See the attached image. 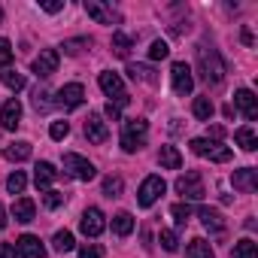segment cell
<instances>
[{"label": "cell", "instance_id": "1", "mask_svg": "<svg viewBox=\"0 0 258 258\" xmlns=\"http://www.w3.org/2000/svg\"><path fill=\"white\" fill-rule=\"evenodd\" d=\"M198 70H201V76H204L207 85H222L225 82V73H228V64L222 61L219 49L198 46Z\"/></svg>", "mask_w": 258, "mask_h": 258}, {"label": "cell", "instance_id": "2", "mask_svg": "<svg viewBox=\"0 0 258 258\" xmlns=\"http://www.w3.org/2000/svg\"><path fill=\"white\" fill-rule=\"evenodd\" d=\"M146 134H149V121L146 118H127L121 127V149L124 152H137L140 146H146Z\"/></svg>", "mask_w": 258, "mask_h": 258}, {"label": "cell", "instance_id": "3", "mask_svg": "<svg viewBox=\"0 0 258 258\" xmlns=\"http://www.w3.org/2000/svg\"><path fill=\"white\" fill-rule=\"evenodd\" d=\"M97 82H100L103 94H109V97H112V103H118V106H127V103H131V97H127V91H124V82H121V76H118V73H112V70H103V73L97 76Z\"/></svg>", "mask_w": 258, "mask_h": 258}, {"label": "cell", "instance_id": "4", "mask_svg": "<svg viewBox=\"0 0 258 258\" xmlns=\"http://www.w3.org/2000/svg\"><path fill=\"white\" fill-rule=\"evenodd\" d=\"M188 146H191V152H195V155H204V158H210V161H216V164L231 161V149H228V146H222V143H216V140L210 143V140H201V137H198V140H191Z\"/></svg>", "mask_w": 258, "mask_h": 258}, {"label": "cell", "instance_id": "5", "mask_svg": "<svg viewBox=\"0 0 258 258\" xmlns=\"http://www.w3.org/2000/svg\"><path fill=\"white\" fill-rule=\"evenodd\" d=\"M64 170H67L73 179H82V182H88V179H94V176H97L94 164H91L88 158L76 155V152H67V155H64Z\"/></svg>", "mask_w": 258, "mask_h": 258}, {"label": "cell", "instance_id": "6", "mask_svg": "<svg viewBox=\"0 0 258 258\" xmlns=\"http://www.w3.org/2000/svg\"><path fill=\"white\" fill-rule=\"evenodd\" d=\"M170 79H173V91L179 97H188L195 91V76H191V67L185 61H176L173 70H170Z\"/></svg>", "mask_w": 258, "mask_h": 258}, {"label": "cell", "instance_id": "7", "mask_svg": "<svg viewBox=\"0 0 258 258\" xmlns=\"http://www.w3.org/2000/svg\"><path fill=\"white\" fill-rule=\"evenodd\" d=\"M176 191L185 201H201L204 198V179H201V173L198 170H188L185 176H179L176 179Z\"/></svg>", "mask_w": 258, "mask_h": 258}, {"label": "cell", "instance_id": "8", "mask_svg": "<svg viewBox=\"0 0 258 258\" xmlns=\"http://www.w3.org/2000/svg\"><path fill=\"white\" fill-rule=\"evenodd\" d=\"M164 188H167V185H164L161 176H146L143 185H140V191H137V204H140V207H152V204L164 195Z\"/></svg>", "mask_w": 258, "mask_h": 258}, {"label": "cell", "instance_id": "9", "mask_svg": "<svg viewBox=\"0 0 258 258\" xmlns=\"http://www.w3.org/2000/svg\"><path fill=\"white\" fill-rule=\"evenodd\" d=\"M58 64H61V55L55 52V49H43L37 58H34V64H31V70L40 76V79H49L55 70H58Z\"/></svg>", "mask_w": 258, "mask_h": 258}, {"label": "cell", "instance_id": "10", "mask_svg": "<svg viewBox=\"0 0 258 258\" xmlns=\"http://www.w3.org/2000/svg\"><path fill=\"white\" fill-rule=\"evenodd\" d=\"M79 228H82L85 237H100L103 228H106V219H103V213H100L97 207H88V210L82 213V219H79Z\"/></svg>", "mask_w": 258, "mask_h": 258}, {"label": "cell", "instance_id": "11", "mask_svg": "<svg viewBox=\"0 0 258 258\" xmlns=\"http://www.w3.org/2000/svg\"><path fill=\"white\" fill-rule=\"evenodd\" d=\"M82 100H85V88L79 85V82H70V85H64L61 91H58V106H64V109H76V106H82Z\"/></svg>", "mask_w": 258, "mask_h": 258}, {"label": "cell", "instance_id": "12", "mask_svg": "<svg viewBox=\"0 0 258 258\" xmlns=\"http://www.w3.org/2000/svg\"><path fill=\"white\" fill-rule=\"evenodd\" d=\"M16 252H19L22 258H46V246H43L40 237H34V234H22V237L16 240Z\"/></svg>", "mask_w": 258, "mask_h": 258}, {"label": "cell", "instance_id": "13", "mask_svg": "<svg viewBox=\"0 0 258 258\" xmlns=\"http://www.w3.org/2000/svg\"><path fill=\"white\" fill-rule=\"evenodd\" d=\"M231 182H234V188H237V191H243V195H252V191L258 188V170H255V167H243V170H234Z\"/></svg>", "mask_w": 258, "mask_h": 258}, {"label": "cell", "instance_id": "14", "mask_svg": "<svg viewBox=\"0 0 258 258\" xmlns=\"http://www.w3.org/2000/svg\"><path fill=\"white\" fill-rule=\"evenodd\" d=\"M234 106H237L249 121H255V118H258V100H255V94H252L249 88H240V91L234 94Z\"/></svg>", "mask_w": 258, "mask_h": 258}, {"label": "cell", "instance_id": "15", "mask_svg": "<svg viewBox=\"0 0 258 258\" xmlns=\"http://www.w3.org/2000/svg\"><path fill=\"white\" fill-rule=\"evenodd\" d=\"M19 121H22V103L13 97V100H7L4 106H0V124H4L7 131H16Z\"/></svg>", "mask_w": 258, "mask_h": 258}, {"label": "cell", "instance_id": "16", "mask_svg": "<svg viewBox=\"0 0 258 258\" xmlns=\"http://www.w3.org/2000/svg\"><path fill=\"white\" fill-rule=\"evenodd\" d=\"M85 137H88V143H106V137H109V131H106V121L100 118V115H88L85 118Z\"/></svg>", "mask_w": 258, "mask_h": 258}, {"label": "cell", "instance_id": "17", "mask_svg": "<svg viewBox=\"0 0 258 258\" xmlns=\"http://www.w3.org/2000/svg\"><path fill=\"white\" fill-rule=\"evenodd\" d=\"M201 222H204V228L213 231V234H222V231H225V216H222L219 210H213V207H201Z\"/></svg>", "mask_w": 258, "mask_h": 258}, {"label": "cell", "instance_id": "18", "mask_svg": "<svg viewBox=\"0 0 258 258\" xmlns=\"http://www.w3.org/2000/svg\"><path fill=\"white\" fill-rule=\"evenodd\" d=\"M55 179H58V170H55L49 161H40V164H37V170H34V182H37V188H43V191H46Z\"/></svg>", "mask_w": 258, "mask_h": 258}, {"label": "cell", "instance_id": "19", "mask_svg": "<svg viewBox=\"0 0 258 258\" xmlns=\"http://www.w3.org/2000/svg\"><path fill=\"white\" fill-rule=\"evenodd\" d=\"M34 213H37V207H34V201H31V198H19V201L13 204V219H16V222H22V225L34 222Z\"/></svg>", "mask_w": 258, "mask_h": 258}, {"label": "cell", "instance_id": "20", "mask_svg": "<svg viewBox=\"0 0 258 258\" xmlns=\"http://www.w3.org/2000/svg\"><path fill=\"white\" fill-rule=\"evenodd\" d=\"M158 161H161V167H167V170H179V167H182V155H179L176 146H161Z\"/></svg>", "mask_w": 258, "mask_h": 258}, {"label": "cell", "instance_id": "21", "mask_svg": "<svg viewBox=\"0 0 258 258\" xmlns=\"http://www.w3.org/2000/svg\"><path fill=\"white\" fill-rule=\"evenodd\" d=\"M85 13H88L97 25H112V13H109L103 4H97V0H85Z\"/></svg>", "mask_w": 258, "mask_h": 258}, {"label": "cell", "instance_id": "22", "mask_svg": "<svg viewBox=\"0 0 258 258\" xmlns=\"http://www.w3.org/2000/svg\"><path fill=\"white\" fill-rule=\"evenodd\" d=\"M127 76H131L134 82H146V85H155V82H158L155 70L146 67V64H131V67H127Z\"/></svg>", "mask_w": 258, "mask_h": 258}, {"label": "cell", "instance_id": "23", "mask_svg": "<svg viewBox=\"0 0 258 258\" xmlns=\"http://www.w3.org/2000/svg\"><path fill=\"white\" fill-rule=\"evenodd\" d=\"M134 231V216L131 213H115L112 216V234L115 237H127Z\"/></svg>", "mask_w": 258, "mask_h": 258}, {"label": "cell", "instance_id": "24", "mask_svg": "<svg viewBox=\"0 0 258 258\" xmlns=\"http://www.w3.org/2000/svg\"><path fill=\"white\" fill-rule=\"evenodd\" d=\"M185 258H216V255H213V249H210V243L204 237H195L185 246Z\"/></svg>", "mask_w": 258, "mask_h": 258}, {"label": "cell", "instance_id": "25", "mask_svg": "<svg viewBox=\"0 0 258 258\" xmlns=\"http://www.w3.org/2000/svg\"><path fill=\"white\" fill-rule=\"evenodd\" d=\"M234 140H237V146L246 149V152H255V149H258V137H255L252 127H240V131L234 134Z\"/></svg>", "mask_w": 258, "mask_h": 258}, {"label": "cell", "instance_id": "26", "mask_svg": "<svg viewBox=\"0 0 258 258\" xmlns=\"http://www.w3.org/2000/svg\"><path fill=\"white\" fill-rule=\"evenodd\" d=\"M4 155H7V161H28L31 158V143H25V140L22 143H13V146H7Z\"/></svg>", "mask_w": 258, "mask_h": 258}, {"label": "cell", "instance_id": "27", "mask_svg": "<svg viewBox=\"0 0 258 258\" xmlns=\"http://www.w3.org/2000/svg\"><path fill=\"white\" fill-rule=\"evenodd\" d=\"M231 258H258V246H255V240H240V243H234V252H231Z\"/></svg>", "mask_w": 258, "mask_h": 258}, {"label": "cell", "instance_id": "28", "mask_svg": "<svg viewBox=\"0 0 258 258\" xmlns=\"http://www.w3.org/2000/svg\"><path fill=\"white\" fill-rule=\"evenodd\" d=\"M195 115L201 118V121H210L213 118V112H216V106H213V100L210 97H195Z\"/></svg>", "mask_w": 258, "mask_h": 258}, {"label": "cell", "instance_id": "29", "mask_svg": "<svg viewBox=\"0 0 258 258\" xmlns=\"http://www.w3.org/2000/svg\"><path fill=\"white\" fill-rule=\"evenodd\" d=\"M52 246H55V252H73L76 240H73V234H70V231H58V234L52 237Z\"/></svg>", "mask_w": 258, "mask_h": 258}, {"label": "cell", "instance_id": "30", "mask_svg": "<svg viewBox=\"0 0 258 258\" xmlns=\"http://www.w3.org/2000/svg\"><path fill=\"white\" fill-rule=\"evenodd\" d=\"M112 52L118 55V58H127V52H131V37L127 34H112Z\"/></svg>", "mask_w": 258, "mask_h": 258}, {"label": "cell", "instance_id": "31", "mask_svg": "<svg viewBox=\"0 0 258 258\" xmlns=\"http://www.w3.org/2000/svg\"><path fill=\"white\" fill-rule=\"evenodd\" d=\"M25 185H28V176H25L22 170L10 173V179H7V188H10V195H22V191H25Z\"/></svg>", "mask_w": 258, "mask_h": 258}, {"label": "cell", "instance_id": "32", "mask_svg": "<svg viewBox=\"0 0 258 258\" xmlns=\"http://www.w3.org/2000/svg\"><path fill=\"white\" fill-rule=\"evenodd\" d=\"M170 216L176 219V225H179V228H185V225H188V219H191V207H188V204H173V207H170Z\"/></svg>", "mask_w": 258, "mask_h": 258}, {"label": "cell", "instance_id": "33", "mask_svg": "<svg viewBox=\"0 0 258 258\" xmlns=\"http://www.w3.org/2000/svg\"><path fill=\"white\" fill-rule=\"evenodd\" d=\"M0 79H4V85H7V88H13V91H22V88H25V76H22V73H16V70H7Z\"/></svg>", "mask_w": 258, "mask_h": 258}, {"label": "cell", "instance_id": "34", "mask_svg": "<svg viewBox=\"0 0 258 258\" xmlns=\"http://www.w3.org/2000/svg\"><path fill=\"white\" fill-rule=\"evenodd\" d=\"M121 188H124V182H121L118 176H106V179H103V195H106V198H118Z\"/></svg>", "mask_w": 258, "mask_h": 258}, {"label": "cell", "instance_id": "35", "mask_svg": "<svg viewBox=\"0 0 258 258\" xmlns=\"http://www.w3.org/2000/svg\"><path fill=\"white\" fill-rule=\"evenodd\" d=\"M167 55H170V46H167L164 40H155V43L149 46V58H152V61H164Z\"/></svg>", "mask_w": 258, "mask_h": 258}, {"label": "cell", "instance_id": "36", "mask_svg": "<svg viewBox=\"0 0 258 258\" xmlns=\"http://www.w3.org/2000/svg\"><path fill=\"white\" fill-rule=\"evenodd\" d=\"M43 204H46L49 210H58V207L64 204V195H61V191H52V188H46V191H43Z\"/></svg>", "mask_w": 258, "mask_h": 258}, {"label": "cell", "instance_id": "37", "mask_svg": "<svg viewBox=\"0 0 258 258\" xmlns=\"http://www.w3.org/2000/svg\"><path fill=\"white\" fill-rule=\"evenodd\" d=\"M13 61V43L7 37H0V67H7Z\"/></svg>", "mask_w": 258, "mask_h": 258}, {"label": "cell", "instance_id": "38", "mask_svg": "<svg viewBox=\"0 0 258 258\" xmlns=\"http://www.w3.org/2000/svg\"><path fill=\"white\" fill-rule=\"evenodd\" d=\"M49 134H52V140H64V137L70 134V124H67V121H52Z\"/></svg>", "mask_w": 258, "mask_h": 258}, {"label": "cell", "instance_id": "39", "mask_svg": "<svg viewBox=\"0 0 258 258\" xmlns=\"http://www.w3.org/2000/svg\"><path fill=\"white\" fill-rule=\"evenodd\" d=\"M158 240H161V246H164L167 252H176V249H179V240H176V234H173V231H161V237H158Z\"/></svg>", "mask_w": 258, "mask_h": 258}, {"label": "cell", "instance_id": "40", "mask_svg": "<svg viewBox=\"0 0 258 258\" xmlns=\"http://www.w3.org/2000/svg\"><path fill=\"white\" fill-rule=\"evenodd\" d=\"M49 106H52L49 91H37V94H34V109H37V112H46Z\"/></svg>", "mask_w": 258, "mask_h": 258}, {"label": "cell", "instance_id": "41", "mask_svg": "<svg viewBox=\"0 0 258 258\" xmlns=\"http://www.w3.org/2000/svg\"><path fill=\"white\" fill-rule=\"evenodd\" d=\"M79 258H103V249H100L97 243H85V246L79 249Z\"/></svg>", "mask_w": 258, "mask_h": 258}, {"label": "cell", "instance_id": "42", "mask_svg": "<svg viewBox=\"0 0 258 258\" xmlns=\"http://www.w3.org/2000/svg\"><path fill=\"white\" fill-rule=\"evenodd\" d=\"M40 7H43L46 13H61V10H64L61 0H40Z\"/></svg>", "mask_w": 258, "mask_h": 258}, {"label": "cell", "instance_id": "43", "mask_svg": "<svg viewBox=\"0 0 258 258\" xmlns=\"http://www.w3.org/2000/svg\"><path fill=\"white\" fill-rule=\"evenodd\" d=\"M85 43H88V40H70V43H64V52H67V55H76L79 46H85Z\"/></svg>", "mask_w": 258, "mask_h": 258}, {"label": "cell", "instance_id": "44", "mask_svg": "<svg viewBox=\"0 0 258 258\" xmlns=\"http://www.w3.org/2000/svg\"><path fill=\"white\" fill-rule=\"evenodd\" d=\"M19 252H16V246H10V243H0V258H16Z\"/></svg>", "mask_w": 258, "mask_h": 258}, {"label": "cell", "instance_id": "45", "mask_svg": "<svg viewBox=\"0 0 258 258\" xmlns=\"http://www.w3.org/2000/svg\"><path fill=\"white\" fill-rule=\"evenodd\" d=\"M106 115H109V118H112V121H115V118H118V115H121V106H118V103H112V100H109V103H106Z\"/></svg>", "mask_w": 258, "mask_h": 258}, {"label": "cell", "instance_id": "46", "mask_svg": "<svg viewBox=\"0 0 258 258\" xmlns=\"http://www.w3.org/2000/svg\"><path fill=\"white\" fill-rule=\"evenodd\" d=\"M222 134H225V131H222V127H219V124H213V127H210V137H216V140H219Z\"/></svg>", "mask_w": 258, "mask_h": 258}, {"label": "cell", "instance_id": "47", "mask_svg": "<svg viewBox=\"0 0 258 258\" xmlns=\"http://www.w3.org/2000/svg\"><path fill=\"white\" fill-rule=\"evenodd\" d=\"M4 228H7V210L0 207V231H4Z\"/></svg>", "mask_w": 258, "mask_h": 258}, {"label": "cell", "instance_id": "48", "mask_svg": "<svg viewBox=\"0 0 258 258\" xmlns=\"http://www.w3.org/2000/svg\"><path fill=\"white\" fill-rule=\"evenodd\" d=\"M0 22H4V10H0Z\"/></svg>", "mask_w": 258, "mask_h": 258}]
</instances>
